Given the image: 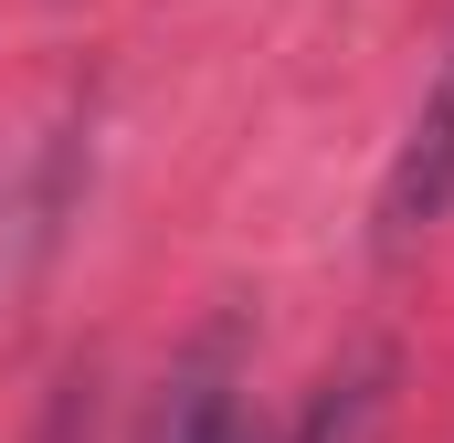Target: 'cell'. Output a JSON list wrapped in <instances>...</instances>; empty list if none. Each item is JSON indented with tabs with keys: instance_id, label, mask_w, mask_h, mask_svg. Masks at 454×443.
<instances>
[{
	"instance_id": "cell-1",
	"label": "cell",
	"mask_w": 454,
	"mask_h": 443,
	"mask_svg": "<svg viewBox=\"0 0 454 443\" xmlns=\"http://www.w3.org/2000/svg\"><path fill=\"white\" fill-rule=\"evenodd\" d=\"M444 212H454V53L423 96V116H412V137H402V159H391V180H380V253H402Z\"/></svg>"
},
{
	"instance_id": "cell-2",
	"label": "cell",
	"mask_w": 454,
	"mask_h": 443,
	"mask_svg": "<svg viewBox=\"0 0 454 443\" xmlns=\"http://www.w3.org/2000/svg\"><path fill=\"white\" fill-rule=\"evenodd\" d=\"M148 443H243V412H232V380H223V348L212 359H191L180 380H169V412H159V433Z\"/></svg>"
}]
</instances>
